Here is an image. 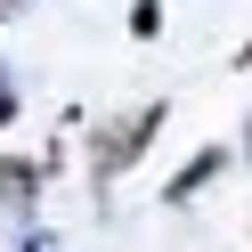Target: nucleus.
Masks as SVG:
<instances>
[{
	"label": "nucleus",
	"instance_id": "nucleus-1",
	"mask_svg": "<svg viewBox=\"0 0 252 252\" xmlns=\"http://www.w3.org/2000/svg\"><path fill=\"white\" fill-rule=\"evenodd\" d=\"M25 203H33V163H0V228L25 220Z\"/></svg>",
	"mask_w": 252,
	"mask_h": 252
},
{
	"label": "nucleus",
	"instance_id": "nucleus-2",
	"mask_svg": "<svg viewBox=\"0 0 252 252\" xmlns=\"http://www.w3.org/2000/svg\"><path fill=\"white\" fill-rule=\"evenodd\" d=\"M147 130H155V106H147L138 122H122L114 138H106V155H98V163H106V171H114V163H130V147H147Z\"/></svg>",
	"mask_w": 252,
	"mask_h": 252
},
{
	"label": "nucleus",
	"instance_id": "nucleus-3",
	"mask_svg": "<svg viewBox=\"0 0 252 252\" xmlns=\"http://www.w3.org/2000/svg\"><path fill=\"white\" fill-rule=\"evenodd\" d=\"M8 114H17V90H8V82H0V122H8Z\"/></svg>",
	"mask_w": 252,
	"mask_h": 252
},
{
	"label": "nucleus",
	"instance_id": "nucleus-4",
	"mask_svg": "<svg viewBox=\"0 0 252 252\" xmlns=\"http://www.w3.org/2000/svg\"><path fill=\"white\" fill-rule=\"evenodd\" d=\"M0 82H8V73H0Z\"/></svg>",
	"mask_w": 252,
	"mask_h": 252
}]
</instances>
